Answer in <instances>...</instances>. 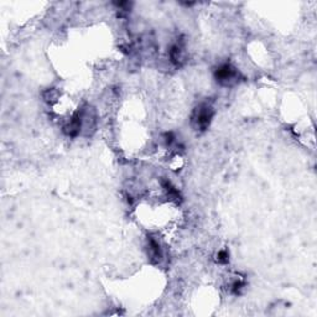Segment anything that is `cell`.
<instances>
[{
  "mask_svg": "<svg viewBox=\"0 0 317 317\" xmlns=\"http://www.w3.org/2000/svg\"><path fill=\"white\" fill-rule=\"evenodd\" d=\"M238 77H239V73H238L237 70L232 65H228V63L222 65L216 71L217 81L223 86L234 85L238 81Z\"/></svg>",
  "mask_w": 317,
  "mask_h": 317,
  "instance_id": "2",
  "label": "cell"
},
{
  "mask_svg": "<svg viewBox=\"0 0 317 317\" xmlns=\"http://www.w3.org/2000/svg\"><path fill=\"white\" fill-rule=\"evenodd\" d=\"M213 118V108L208 103H202L192 113L191 123L197 130H206Z\"/></svg>",
  "mask_w": 317,
  "mask_h": 317,
  "instance_id": "1",
  "label": "cell"
},
{
  "mask_svg": "<svg viewBox=\"0 0 317 317\" xmlns=\"http://www.w3.org/2000/svg\"><path fill=\"white\" fill-rule=\"evenodd\" d=\"M218 260L219 262H222V263H226V262H228V254H227V252H221L218 254Z\"/></svg>",
  "mask_w": 317,
  "mask_h": 317,
  "instance_id": "4",
  "label": "cell"
},
{
  "mask_svg": "<svg viewBox=\"0 0 317 317\" xmlns=\"http://www.w3.org/2000/svg\"><path fill=\"white\" fill-rule=\"evenodd\" d=\"M170 60L171 62L175 63V65H181V62L183 61V55H182V50L178 45H174L170 50Z\"/></svg>",
  "mask_w": 317,
  "mask_h": 317,
  "instance_id": "3",
  "label": "cell"
}]
</instances>
